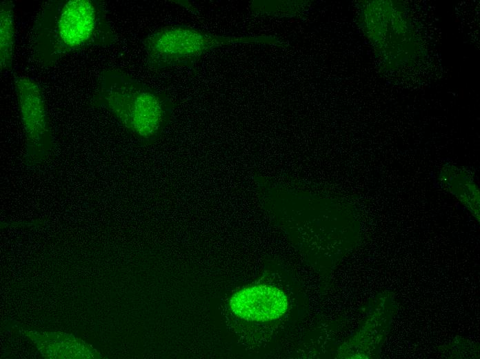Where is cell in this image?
Here are the masks:
<instances>
[{
  "label": "cell",
  "instance_id": "1",
  "mask_svg": "<svg viewBox=\"0 0 480 359\" xmlns=\"http://www.w3.org/2000/svg\"><path fill=\"white\" fill-rule=\"evenodd\" d=\"M117 37L105 4L98 0H50L40 9L32 27L34 59L43 67L90 48L112 46Z\"/></svg>",
  "mask_w": 480,
  "mask_h": 359
},
{
  "label": "cell",
  "instance_id": "2",
  "mask_svg": "<svg viewBox=\"0 0 480 359\" xmlns=\"http://www.w3.org/2000/svg\"><path fill=\"white\" fill-rule=\"evenodd\" d=\"M92 104L109 112L127 132L144 144L161 135L173 108L168 95L116 69L105 70L100 75Z\"/></svg>",
  "mask_w": 480,
  "mask_h": 359
},
{
  "label": "cell",
  "instance_id": "3",
  "mask_svg": "<svg viewBox=\"0 0 480 359\" xmlns=\"http://www.w3.org/2000/svg\"><path fill=\"white\" fill-rule=\"evenodd\" d=\"M261 41L256 37L219 36L186 25H169L141 41L149 69L159 72L177 66L191 67L206 53L221 46Z\"/></svg>",
  "mask_w": 480,
  "mask_h": 359
},
{
  "label": "cell",
  "instance_id": "4",
  "mask_svg": "<svg viewBox=\"0 0 480 359\" xmlns=\"http://www.w3.org/2000/svg\"><path fill=\"white\" fill-rule=\"evenodd\" d=\"M14 86L25 134L24 164L32 170L46 161L54 146L47 106L40 86L33 79L15 74Z\"/></svg>",
  "mask_w": 480,
  "mask_h": 359
},
{
  "label": "cell",
  "instance_id": "5",
  "mask_svg": "<svg viewBox=\"0 0 480 359\" xmlns=\"http://www.w3.org/2000/svg\"><path fill=\"white\" fill-rule=\"evenodd\" d=\"M230 307L237 316L246 320L266 322L284 314L288 301L279 289L256 285L234 293L230 298Z\"/></svg>",
  "mask_w": 480,
  "mask_h": 359
},
{
  "label": "cell",
  "instance_id": "6",
  "mask_svg": "<svg viewBox=\"0 0 480 359\" xmlns=\"http://www.w3.org/2000/svg\"><path fill=\"white\" fill-rule=\"evenodd\" d=\"M16 41L14 3L10 0L0 3V66L1 71H10Z\"/></svg>",
  "mask_w": 480,
  "mask_h": 359
}]
</instances>
